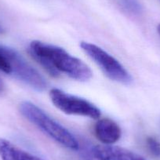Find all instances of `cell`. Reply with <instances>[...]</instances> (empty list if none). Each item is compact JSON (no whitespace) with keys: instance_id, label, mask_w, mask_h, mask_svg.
<instances>
[{"instance_id":"7c38bea8","label":"cell","mask_w":160,"mask_h":160,"mask_svg":"<svg viewBox=\"0 0 160 160\" xmlns=\"http://www.w3.org/2000/svg\"><path fill=\"white\" fill-rule=\"evenodd\" d=\"M78 150H80V153L84 160H100L93 153V146L90 144H87V143H83L82 145L79 144Z\"/></svg>"},{"instance_id":"6da1fadb","label":"cell","mask_w":160,"mask_h":160,"mask_svg":"<svg viewBox=\"0 0 160 160\" xmlns=\"http://www.w3.org/2000/svg\"><path fill=\"white\" fill-rule=\"evenodd\" d=\"M28 50L32 58L53 77L64 73L73 79L87 81L93 75L85 63L61 47L35 40L29 44Z\"/></svg>"},{"instance_id":"52a82bcc","label":"cell","mask_w":160,"mask_h":160,"mask_svg":"<svg viewBox=\"0 0 160 160\" xmlns=\"http://www.w3.org/2000/svg\"><path fill=\"white\" fill-rule=\"evenodd\" d=\"M94 131L97 138L103 144L108 145L117 142L122 136L119 126L109 118L99 120L95 125Z\"/></svg>"},{"instance_id":"ba28073f","label":"cell","mask_w":160,"mask_h":160,"mask_svg":"<svg viewBox=\"0 0 160 160\" xmlns=\"http://www.w3.org/2000/svg\"><path fill=\"white\" fill-rule=\"evenodd\" d=\"M0 158L2 160H42L3 138H0Z\"/></svg>"},{"instance_id":"277c9868","label":"cell","mask_w":160,"mask_h":160,"mask_svg":"<svg viewBox=\"0 0 160 160\" xmlns=\"http://www.w3.org/2000/svg\"><path fill=\"white\" fill-rule=\"evenodd\" d=\"M52 103L59 110L67 115H78L98 119L101 117V111L90 101L53 88L50 91Z\"/></svg>"},{"instance_id":"8992f818","label":"cell","mask_w":160,"mask_h":160,"mask_svg":"<svg viewBox=\"0 0 160 160\" xmlns=\"http://www.w3.org/2000/svg\"><path fill=\"white\" fill-rule=\"evenodd\" d=\"M93 151L100 160H146L128 149L112 144L93 146Z\"/></svg>"},{"instance_id":"5b68a950","label":"cell","mask_w":160,"mask_h":160,"mask_svg":"<svg viewBox=\"0 0 160 160\" xmlns=\"http://www.w3.org/2000/svg\"><path fill=\"white\" fill-rule=\"evenodd\" d=\"M6 52L11 68L10 75H13L15 78L37 91H44L47 89V83L45 78L21 55L13 49L7 47Z\"/></svg>"},{"instance_id":"9a60e30c","label":"cell","mask_w":160,"mask_h":160,"mask_svg":"<svg viewBox=\"0 0 160 160\" xmlns=\"http://www.w3.org/2000/svg\"><path fill=\"white\" fill-rule=\"evenodd\" d=\"M2 32H3V29H2V28L0 26V33H2Z\"/></svg>"},{"instance_id":"8fae6325","label":"cell","mask_w":160,"mask_h":160,"mask_svg":"<svg viewBox=\"0 0 160 160\" xmlns=\"http://www.w3.org/2000/svg\"><path fill=\"white\" fill-rule=\"evenodd\" d=\"M0 71L10 75L11 73V68L6 52V47L2 46H0Z\"/></svg>"},{"instance_id":"5bb4252c","label":"cell","mask_w":160,"mask_h":160,"mask_svg":"<svg viewBox=\"0 0 160 160\" xmlns=\"http://www.w3.org/2000/svg\"><path fill=\"white\" fill-rule=\"evenodd\" d=\"M157 31H158V34H159V35H160V24H158V27H157Z\"/></svg>"},{"instance_id":"4fadbf2b","label":"cell","mask_w":160,"mask_h":160,"mask_svg":"<svg viewBox=\"0 0 160 160\" xmlns=\"http://www.w3.org/2000/svg\"><path fill=\"white\" fill-rule=\"evenodd\" d=\"M4 87H5V86H4L3 82H2V80L0 78V93H2V92L3 91Z\"/></svg>"},{"instance_id":"3957f363","label":"cell","mask_w":160,"mask_h":160,"mask_svg":"<svg viewBox=\"0 0 160 160\" xmlns=\"http://www.w3.org/2000/svg\"><path fill=\"white\" fill-rule=\"evenodd\" d=\"M80 47L110 79L122 84L132 82L131 75L125 68L101 47L87 42H82Z\"/></svg>"},{"instance_id":"30bf717a","label":"cell","mask_w":160,"mask_h":160,"mask_svg":"<svg viewBox=\"0 0 160 160\" xmlns=\"http://www.w3.org/2000/svg\"><path fill=\"white\" fill-rule=\"evenodd\" d=\"M146 145L149 152L155 158H160V142L152 137H149L146 140Z\"/></svg>"},{"instance_id":"7a4b0ae2","label":"cell","mask_w":160,"mask_h":160,"mask_svg":"<svg viewBox=\"0 0 160 160\" xmlns=\"http://www.w3.org/2000/svg\"><path fill=\"white\" fill-rule=\"evenodd\" d=\"M20 112L26 119L60 144L72 150H78L79 142L74 135L33 103L22 102Z\"/></svg>"},{"instance_id":"9c48e42d","label":"cell","mask_w":160,"mask_h":160,"mask_svg":"<svg viewBox=\"0 0 160 160\" xmlns=\"http://www.w3.org/2000/svg\"><path fill=\"white\" fill-rule=\"evenodd\" d=\"M119 7L130 15L138 16L142 12V7L138 0H117Z\"/></svg>"}]
</instances>
